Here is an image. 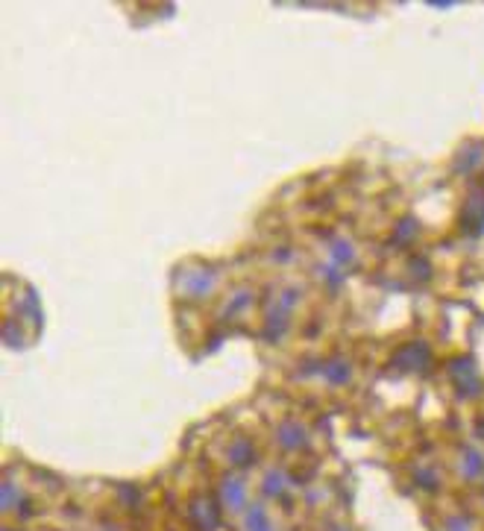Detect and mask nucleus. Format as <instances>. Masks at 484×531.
Masks as SVG:
<instances>
[{"mask_svg":"<svg viewBox=\"0 0 484 531\" xmlns=\"http://www.w3.org/2000/svg\"><path fill=\"white\" fill-rule=\"evenodd\" d=\"M449 376H452L458 394H461L464 399L473 396V394H478V373H475L473 358H458V361H452Z\"/></svg>","mask_w":484,"mask_h":531,"instance_id":"obj_1","label":"nucleus"},{"mask_svg":"<svg viewBox=\"0 0 484 531\" xmlns=\"http://www.w3.org/2000/svg\"><path fill=\"white\" fill-rule=\"evenodd\" d=\"M461 464H464V475H467V478H481V475H484V455H481L478 449L467 446Z\"/></svg>","mask_w":484,"mask_h":531,"instance_id":"obj_2","label":"nucleus"},{"mask_svg":"<svg viewBox=\"0 0 484 531\" xmlns=\"http://www.w3.org/2000/svg\"><path fill=\"white\" fill-rule=\"evenodd\" d=\"M223 499L229 502V508H241L244 505V485H241V478L223 481Z\"/></svg>","mask_w":484,"mask_h":531,"instance_id":"obj_3","label":"nucleus"},{"mask_svg":"<svg viewBox=\"0 0 484 531\" xmlns=\"http://www.w3.org/2000/svg\"><path fill=\"white\" fill-rule=\"evenodd\" d=\"M426 361H428V349H426V344H414V347H408L405 352H402V364L405 367H426Z\"/></svg>","mask_w":484,"mask_h":531,"instance_id":"obj_4","label":"nucleus"},{"mask_svg":"<svg viewBox=\"0 0 484 531\" xmlns=\"http://www.w3.org/2000/svg\"><path fill=\"white\" fill-rule=\"evenodd\" d=\"M279 441H282V446H300V443H305V431L294 423H288L279 429Z\"/></svg>","mask_w":484,"mask_h":531,"instance_id":"obj_5","label":"nucleus"},{"mask_svg":"<svg viewBox=\"0 0 484 531\" xmlns=\"http://www.w3.org/2000/svg\"><path fill=\"white\" fill-rule=\"evenodd\" d=\"M247 528L250 531H270V522H268V517L261 514V508H253L247 514Z\"/></svg>","mask_w":484,"mask_h":531,"instance_id":"obj_6","label":"nucleus"},{"mask_svg":"<svg viewBox=\"0 0 484 531\" xmlns=\"http://www.w3.org/2000/svg\"><path fill=\"white\" fill-rule=\"evenodd\" d=\"M282 485H285V478H282L279 473H268V478H264V490L273 493V496L282 490Z\"/></svg>","mask_w":484,"mask_h":531,"instance_id":"obj_7","label":"nucleus"},{"mask_svg":"<svg viewBox=\"0 0 484 531\" xmlns=\"http://www.w3.org/2000/svg\"><path fill=\"white\" fill-rule=\"evenodd\" d=\"M446 528H449V531H473V525H470V517H461V514H458V517H452V520L446 522Z\"/></svg>","mask_w":484,"mask_h":531,"instance_id":"obj_8","label":"nucleus"},{"mask_svg":"<svg viewBox=\"0 0 484 531\" xmlns=\"http://www.w3.org/2000/svg\"><path fill=\"white\" fill-rule=\"evenodd\" d=\"M12 505H15V488L4 485V508H12Z\"/></svg>","mask_w":484,"mask_h":531,"instance_id":"obj_9","label":"nucleus"}]
</instances>
